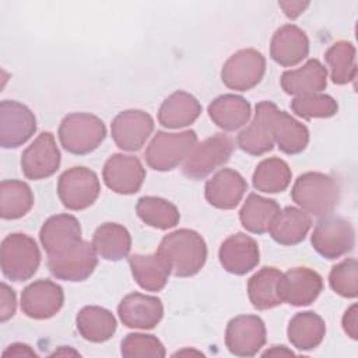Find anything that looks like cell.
I'll return each instance as SVG.
<instances>
[{
	"mask_svg": "<svg viewBox=\"0 0 358 358\" xmlns=\"http://www.w3.org/2000/svg\"><path fill=\"white\" fill-rule=\"evenodd\" d=\"M331 289L344 298H357L358 295V263L350 257L336 264L329 275Z\"/></svg>",
	"mask_w": 358,
	"mask_h": 358,
	"instance_id": "40",
	"label": "cell"
},
{
	"mask_svg": "<svg viewBox=\"0 0 358 358\" xmlns=\"http://www.w3.org/2000/svg\"><path fill=\"white\" fill-rule=\"evenodd\" d=\"M281 274L282 273L275 267H263L249 278L248 295L253 308L266 310L281 303L277 292V284Z\"/></svg>",
	"mask_w": 358,
	"mask_h": 358,
	"instance_id": "34",
	"label": "cell"
},
{
	"mask_svg": "<svg viewBox=\"0 0 358 358\" xmlns=\"http://www.w3.org/2000/svg\"><path fill=\"white\" fill-rule=\"evenodd\" d=\"M324 320L315 312L306 310L296 313L288 323L287 336L289 343L301 351L316 348L324 338Z\"/></svg>",
	"mask_w": 358,
	"mask_h": 358,
	"instance_id": "29",
	"label": "cell"
},
{
	"mask_svg": "<svg viewBox=\"0 0 358 358\" xmlns=\"http://www.w3.org/2000/svg\"><path fill=\"white\" fill-rule=\"evenodd\" d=\"M92 246L96 255L102 259L117 262L129 255L131 236L123 225L105 222L95 229L92 235Z\"/></svg>",
	"mask_w": 358,
	"mask_h": 358,
	"instance_id": "30",
	"label": "cell"
},
{
	"mask_svg": "<svg viewBox=\"0 0 358 358\" xmlns=\"http://www.w3.org/2000/svg\"><path fill=\"white\" fill-rule=\"evenodd\" d=\"M292 112L302 119L330 117L337 113L338 105L330 95L322 92H309L296 95L291 101Z\"/></svg>",
	"mask_w": 358,
	"mask_h": 358,
	"instance_id": "39",
	"label": "cell"
},
{
	"mask_svg": "<svg viewBox=\"0 0 358 358\" xmlns=\"http://www.w3.org/2000/svg\"><path fill=\"white\" fill-rule=\"evenodd\" d=\"M64 294L59 284L50 280H38L24 288L21 309L32 319L43 320L55 316L63 306Z\"/></svg>",
	"mask_w": 358,
	"mask_h": 358,
	"instance_id": "19",
	"label": "cell"
},
{
	"mask_svg": "<svg viewBox=\"0 0 358 358\" xmlns=\"http://www.w3.org/2000/svg\"><path fill=\"white\" fill-rule=\"evenodd\" d=\"M207 110L213 123L225 131H235L245 126L252 113L250 103L243 96L235 94L217 96Z\"/></svg>",
	"mask_w": 358,
	"mask_h": 358,
	"instance_id": "25",
	"label": "cell"
},
{
	"mask_svg": "<svg viewBox=\"0 0 358 358\" xmlns=\"http://www.w3.org/2000/svg\"><path fill=\"white\" fill-rule=\"evenodd\" d=\"M3 357L7 358V357H38V355L28 344L14 343L3 351Z\"/></svg>",
	"mask_w": 358,
	"mask_h": 358,
	"instance_id": "45",
	"label": "cell"
},
{
	"mask_svg": "<svg viewBox=\"0 0 358 358\" xmlns=\"http://www.w3.org/2000/svg\"><path fill=\"white\" fill-rule=\"evenodd\" d=\"M206 200L215 208L231 210L235 208L248 190V183L243 176L229 168L218 171L207 180L204 189Z\"/></svg>",
	"mask_w": 358,
	"mask_h": 358,
	"instance_id": "22",
	"label": "cell"
},
{
	"mask_svg": "<svg viewBox=\"0 0 358 358\" xmlns=\"http://www.w3.org/2000/svg\"><path fill=\"white\" fill-rule=\"evenodd\" d=\"M98 263L92 242L81 241L71 250L48 257V267L53 277L64 281H84L95 270Z\"/></svg>",
	"mask_w": 358,
	"mask_h": 358,
	"instance_id": "14",
	"label": "cell"
},
{
	"mask_svg": "<svg viewBox=\"0 0 358 358\" xmlns=\"http://www.w3.org/2000/svg\"><path fill=\"white\" fill-rule=\"evenodd\" d=\"M324 60L330 66L331 81L338 85L354 81L357 76L355 48L351 42L338 41L324 53Z\"/></svg>",
	"mask_w": 358,
	"mask_h": 358,
	"instance_id": "38",
	"label": "cell"
},
{
	"mask_svg": "<svg viewBox=\"0 0 358 358\" xmlns=\"http://www.w3.org/2000/svg\"><path fill=\"white\" fill-rule=\"evenodd\" d=\"M278 6L282 8L284 14L291 18V20H295L296 17H299L305 8L309 6L308 1H278Z\"/></svg>",
	"mask_w": 358,
	"mask_h": 358,
	"instance_id": "44",
	"label": "cell"
},
{
	"mask_svg": "<svg viewBox=\"0 0 358 358\" xmlns=\"http://www.w3.org/2000/svg\"><path fill=\"white\" fill-rule=\"evenodd\" d=\"M39 239L48 257L63 255L83 241L80 221L71 214L52 215L43 222Z\"/></svg>",
	"mask_w": 358,
	"mask_h": 358,
	"instance_id": "18",
	"label": "cell"
},
{
	"mask_svg": "<svg viewBox=\"0 0 358 358\" xmlns=\"http://www.w3.org/2000/svg\"><path fill=\"white\" fill-rule=\"evenodd\" d=\"M60 166V151L52 133H41L21 155V169L25 178L41 180L52 176Z\"/></svg>",
	"mask_w": 358,
	"mask_h": 358,
	"instance_id": "13",
	"label": "cell"
},
{
	"mask_svg": "<svg viewBox=\"0 0 358 358\" xmlns=\"http://www.w3.org/2000/svg\"><path fill=\"white\" fill-rule=\"evenodd\" d=\"M266 344L264 322L256 315H241L229 320L225 345L236 357H253Z\"/></svg>",
	"mask_w": 358,
	"mask_h": 358,
	"instance_id": "10",
	"label": "cell"
},
{
	"mask_svg": "<svg viewBox=\"0 0 358 358\" xmlns=\"http://www.w3.org/2000/svg\"><path fill=\"white\" fill-rule=\"evenodd\" d=\"M312 227L308 213L296 207H285L270 224L268 232L271 238L284 246H292L302 242Z\"/></svg>",
	"mask_w": 358,
	"mask_h": 358,
	"instance_id": "26",
	"label": "cell"
},
{
	"mask_svg": "<svg viewBox=\"0 0 358 358\" xmlns=\"http://www.w3.org/2000/svg\"><path fill=\"white\" fill-rule=\"evenodd\" d=\"M120 352L123 357H152L161 358L165 357L164 344L152 334L143 333H130L122 340Z\"/></svg>",
	"mask_w": 358,
	"mask_h": 358,
	"instance_id": "41",
	"label": "cell"
},
{
	"mask_svg": "<svg viewBox=\"0 0 358 358\" xmlns=\"http://www.w3.org/2000/svg\"><path fill=\"white\" fill-rule=\"evenodd\" d=\"M308 53L309 39L296 25L285 24L274 32L270 43V56L277 64L292 67L301 63Z\"/></svg>",
	"mask_w": 358,
	"mask_h": 358,
	"instance_id": "23",
	"label": "cell"
},
{
	"mask_svg": "<svg viewBox=\"0 0 358 358\" xmlns=\"http://www.w3.org/2000/svg\"><path fill=\"white\" fill-rule=\"evenodd\" d=\"M185 354H194V355H203L200 351H194V350H183V351H178L175 355H185Z\"/></svg>",
	"mask_w": 358,
	"mask_h": 358,
	"instance_id": "48",
	"label": "cell"
},
{
	"mask_svg": "<svg viewBox=\"0 0 358 358\" xmlns=\"http://www.w3.org/2000/svg\"><path fill=\"white\" fill-rule=\"evenodd\" d=\"M77 330L81 337L91 343L108 341L116 331L113 313L101 306H84L76 317Z\"/></svg>",
	"mask_w": 358,
	"mask_h": 358,
	"instance_id": "31",
	"label": "cell"
},
{
	"mask_svg": "<svg viewBox=\"0 0 358 358\" xmlns=\"http://www.w3.org/2000/svg\"><path fill=\"white\" fill-rule=\"evenodd\" d=\"M278 211L280 206L275 200L250 193L239 211V220L246 231L262 235L268 231Z\"/></svg>",
	"mask_w": 358,
	"mask_h": 358,
	"instance_id": "33",
	"label": "cell"
},
{
	"mask_svg": "<svg viewBox=\"0 0 358 358\" xmlns=\"http://www.w3.org/2000/svg\"><path fill=\"white\" fill-rule=\"evenodd\" d=\"M36 131V119L29 108L17 101L0 103V144L3 148H17L25 144Z\"/></svg>",
	"mask_w": 358,
	"mask_h": 358,
	"instance_id": "11",
	"label": "cell"
},
{
	"mask_svg": "<svg viewBox=\"0 0 358 358\" xmlns=\"http://www.w3.org/2000/svg\"><path fill=\"white\" fill-rule=\"evenodd\" d=\"M323 280L320 274L308 267H294L281 274L277 292L281 303L292 306L310 305L322 292Z\"/></svg>",
	"mask_w": 358,
	"mask_h": 358,
	"instance_id": "12",
	"label": "cell"
},
{
	"mask_svg": "<svg viewBox=\"0 0 358 358\" xmlns=\"http://www.w3.org/2000/svg\"><path fill=\"white\" fill-rule=\"evenodd\" d=\"M136 211L144 224L157 229L173 228L180 220V214L175 204L155 196H144L138 199Z\"/></svg>",
	"mask_w": 358,
	"mask_h": 358,
	"instance_id": "36",
	"label": "cell"
},
{
	"mask_svg": "<svg viewBox=\"0 0 358 358\" xmlns=\"http://www.w3.org/2000/svg\"><path fill=\"white\" fill-rule=\"evenodd\" d=\"M196 144L197 134L194 130L180 133L157 131L145 150V161L155 171H172L185 162Z\"/></svg>",
	"mask_w": 358,
	"mask_h": 358,
	"instance_id": "5",
	"label": "cell"
},
{
	"mask_svg": "<svg viewBox=\"0 0 358 358\" xmlns=\"http://www.w3.org/2000/svg\"><path fill=\"white\" fill-rule=\"evenodd\" d=\"M117 315L126 327L148 330L161 322L164 306L157 296L133 292L120 301Z\"/></svg>",
	"mask_w": 358,
	"mask_h": 358,
	"instance_id": "21",
	"label": "cell"
},
{
	"mask_svg": "<svg viewBox=\"0 0 358 358\" xmlns=\"http://www.w3.org/2000/svg\"><path fill=\"white\" fill-rule=\"evenodd\" d=\"M280 81L288 95L322 92L327 85V70L317 59H309L302 67L284 71Z\"/></svg>",
	"mask_w": 358,
	"mask_h": 358,
	"instance_id": "24",
	"label": "cell"
},
{
	"mask_svg": "<svg viewBox=\"0 0 358 358\" xmlns=\"http://www.w3.org/2000/svg\"><path fill=\"white\" fill-rule=\"evenodd\" d=\"M57 134L67 152L85 155L101 145L106 137V127L98 116L78 112L63 117Z\"/></svg>",
	"mask_w": 358,
	"mask_h": 358,
	"instance_id": "3",
	"label": "cell"
},
{
	"mask_svg": "<svg viewBox=\"0 0 358 358\" xmlns=\"http://www.w3.org/2000/svg\"><path fill=\"white\" fill-rule=\"evenodd\" d=\"M274 143H277L280 151L288 155L302 152L309 143V131L305 124L295 120L291 115L278 108L273 113L271 119Z\"/></svg>",
	"mask_w": 358,
	"mask_h": 358,
	"instance_id": "28",
	"label": "cell"
},
{
	"mask_svg": "<svg viewBox=\"0 0 358 358\" xmlns=\"http://www.w3.org/2000/svg\"><path fill=\"white\" fill-rule=\"evenodd\" d=\"M1 271L6 278L21 282L29 280L41 263L36 242L25 234H10L1 242Z\"/></svg>",
	"mask_w": 358,
	"mask_h": 358,
	"instance_id": "4",
	"label": "cell"
},
{
	"mask_svg": "<svg viewBox=\"0 0 358 358\" xmlns=\"http://www.w3.org/2000/svg\"><path fill=\"white\" fill-rule=\"evenodd\" d=\"M175 277L197 274L207 260V246L200 234L192 229H176L165 235L157 250Z\"/></svg>",
	"mask_w": 358,
	"mask_h": 358,
	"instance_id": "1",
	"label": "cell"
},
{
	"mask_svg": "<svg viewBox=\"0 0 358 358\" xmlns=\"http://www.w3.org/2000/svg\"><path fill=\"white\" fill-rule=\"evenodd\" d=\"M292 200L308 214L330 215L340 197V187L334 178L322 172H305L298 176L291 190Z\"/></svg>",
	"mask_w": 358,
	"mask_h": 358,
	"instance_id": "2",
	"label": "cell"
},
{
	"mask_svg": "<svg viewBox=\"0 0 358 358\" xmlns=\"http://www.w3.org/2000/svg\"><path fill=\"white\" fill-rule=\"evenodd\" d=\"M343 329L352 340L358 338V312L357 305H351L343 316Z\"/></svg>",
	"mask_w": 358,
	"mask_h": 358,
	"instance_id": "43",
	"label": "cell"
},
{
	"mask_svg": "<svg viewBox=\"0 0 358 358\" xmlns=\"http://www.w3.org/2000/svg\"><path fill=\"white\" fill-rule=\"evenodd\" d=\"M101 192L96 173L85 166H74L64 171L57 180V194L62 204L73 211L92 206Z\"/></svg>",
	"mask_w": 358,
	"mask_h": 358,
	"instance_id": "8",
	"label": "cell"
},
{
	"mask_svg": "<svg viewBox=\"0 0 358 358\" xmlns=\"http://www.w3.org/2000/svg\"><path fill=\"white\" fill-rule=\"evenodd\" d=\"M292 178V172L285 161L281 158L263 159L253 172V186L263 193L284 192Z\"/></svg>",
	"mask_w": 358,
	"mask_h": 358,
	"instance_id": "37",
	"label": "cell"
},
{
	"mask_svg": "<svg viewBox=\"0 0 358 358\" xmlns=\"http://www.w3.org/2000/svg\"><path fill=\"white\" fill-rule=\"evenodd\" d=\"M102 178L115 193L134 194L143 186L145 169L137 157L113 154L103 165Z\"/></svg>",
	"mask_w": 358,
	"mask_h": 358,
	"instance_id": "17",
	"label": "cell"
},
{
	"mask_svg": "<svg viewBox=\"0 0 358 358\" xmlns=\"http://www.w3.org/2000/svg\"><path fill=\"white\" fill-rule=\"evenodd\" d=\"M152 130V117L147 112L138 109L120 112L110 124V133L115 144L124 151L141 150Z\"/></svg>",
	"mask_w": 358,
	"mask_h": 358,
	"instance_id": "15",
	"label": "cell"
},
{
	"mask_svg": "<svg viewBox=\"0 0 358 358\" xmlns=\"http://www.w3.org/2000/svg\"><path fill=\"white\" fill-rule=\"evenodd\" d=\"M129 266L136 282L145 291H161L169 277V268L165 262L155 252L152 255H131L129 257Z\"/></svg>",
	"mask_w": 358,
	"mask_h": 358,
	"instance_id": "32",
	"label": "cell"
},
{
	"mask_svg": "<svg viewBox=\"0 0 358 358\" xmlns=\"http://www.w3.org/2000/svg\"><path fill=\"white\" fill-rule=\"evenodd\" d=\"M275 109L277 106L270 101H262L256 105L252 122L236 137V144L242 151L259 157L273 150L274 136L271 119Z\"/></svg>",
	"mask_w": 358,
	"mask_h": 358,
	"instance_id": "16",
	"label": "cell"
},
{
	"mask_svg": "<svg viewBox=\"0 0 358 358\" xmlns=\"http://www.w3.org/2000/svg\"><path fill=\"white\" fill-rule=\"evenodd\" d=\"M266 71V59L256 49H242L234 53L222 66L221 80L235 91H248L256 87Z\"/></svg>",
	"mask_w": 358,
	"mask_h": 358,
	"instance_id": "9",
	"label": "cell"
},
{
	"mask_svg": "<svg viewBox=\"0 0 358 358\" xmlns=\"http://www.w3.org/2000/svg\"><path fill=\"white\" fill-rule=\"evenodd\" d=\"M218 257L225 271L235 275H243L259 264V245L252 236L238 232L228 236L221 243Z\"/></svg>",
	"mask_w": 358,
	"mask_h": 358,
	"instance_id": "20",
	"label": "cell"
},
{
	"mask_svg": "<svg viewBox=\"0 0 358 358\" xmlns=\"http://www.w3.org/2000/svg\"><path fill=\"white\" fill-rule=\"evenodd\" d=\"M263 355L264 357H267V355H294V352L291 350L285 348L284 345H273L270 350L264 351Z\"/></svg>",
	"mask_w": 358,
	"mask_h": 358,
	"instance_id": "46",
	"label": "cell"
},
{
	"mask_svg": "<svg viewBox=\"0 0 358 358\" xmlns=\"http://www.w3.org/2000/svg\"><path fill=\"white\" fill-rule=\"evenodd\" d=\"M310 242L322 257L334 260L354 249L355 231L348 220L326 215L315 225Z\"/></svg>",
	"mask_w": 358,
	"mask_h": 358,
	"instance_id": "6",
	"label": "cell"
},
{
	"mask_svg": "<svg viewBox=\"0 0 358 358\" xmlns=\"http://www.w3.org/2000/svg\"><path fill=\"white\" fill-rule=\"evenodd\" d=\"M234 140L227 134H215L196 144L183 162V173L193 180H200L227 164L234 151Z\"/></svg>",
	"mask_w": 358,
	"mask_h": 358,
	"instance_id": "7",
	"label": "cell"
},
{
	"mask_svg": "<svg viewBox=\"0 0 358 358\" xmlns=\"http://www.w3.org/2000/svg\"><path fill=\"white\" fill-rule=\"evenodd\" d=\"M200 113L201 105L192 94L176 91L162 102L158 122L168 129H180L192 124Z\"/></svg>",
	"mask_w": 358,
	"mask_h": 358,
	"instance_id": "27",
	"label": "cell"
},
{
	"mask_svg": "<svg viewBox=\"0 0 358 358\" xmlns=\"http://www.w3.org/2000/svg\"><path fill=\"white\" fill-rule=\"evenodd\" d=\"M69 355V354H71V355H78V352L77 351H73V350H66L64 347H62V350H59V351H55L52 355Z\"/></svg>",
	"mask_w": 358,
	"mask_h": 358,
	"instance_id": "47",
	"label": "cell"
},
{
	"mask_svg": "<svg viewBox=\"0 0 358 358\" xmlns=\"http://www.w3.org/2000/svg\"><path fill=\"white\" fill-rule=\"evenodd\" d=\"M34 206V193L22 180H3L0 183V215L3 220L24 217Z\"/></svg>",
	"mask_w": 358,
	"mask_h": 358,
	"instance_id": "35",
	"label": "cell"
},
{
	"mask_svg": "<svg viewBox=\"0 0 358 358\" xmlns=\"http://www.w3.org/2000/svg\"><path fill=\"white\" fill-rule=\"evenodd\" d=\"M17 308L15 292L6 284L1 282V302H0V319L1 322L8 320L14 316Z\"/></svg>",
	"mask_w": 358,
	"mask_h": 358,
	"instance_id": "42",
	"label": "cell"
}]
</instances>
